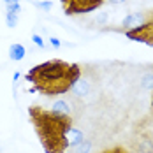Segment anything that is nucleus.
<instances>
[{
    "instance_id": "9d476101",
    "label": "nucleus",
    "mask_w": 153,
    "mask_h": 153,
    "mask_svg": "<svg viewBox=\"0 0 153 153\" xmlns=\"http://www.w3.org/2000/svg\"><path fill=\"white\" fill-rule=\"evenodd\" d=\"M18 11H13V9H7V27L9 28H14L18 25Z\"/></svg>"
},
{
    "instance_id": "20e7f679",
    "label": "nucleus",
    "mask_w": 153,
    "mask_h": 153,
    "mask_svg": "<svg viewBox=\"0 0 153 153\" xmlns=\"http://www.w3.org/2000/svg\"><path fill=\"white\" fill-rule=\"evenodd\" d=\"M130 41H136V42H143V44H148L153 48V11L152 16L136 28H130V30L123 32Z\"/></svg>"
},
{
    "instance_id": "9b49d317",
    "label": "nucleus",
    "mask_w": 153,
    "mask_h": 153,
    "mask_svg": "<svg viewBox=\"0 0 153 153\" xmlns=\"http://www.w3.org/2000/svg\"><path fill=\"white\" fill-rule=\"evenodd\" d=\"M100 153H128V152H127V148H123V146H113V148L104 150V152H100Z\"/></svg>"
},
{
    "instance_id": "f03ea898",
    "label": "nucleus",
    "mask_w": 153,
    "mask_h": 153,
    "mask_svg": "<svg viewBox=\"0 0 153 153\" xmlns=\"http://www.w3.org/2000/svg\"><path fill=\"white\" fill-rule=\"evenodd\" d=\"M28 118H30L33 130L39 137L46 153H67V132L74 127V118L60 116L53 113L51 109H44L41 106L28 107Z\"/></svg>"
},
{
    "instance_id": "39448f33",
    "label": "nucleus",
    "mask_w": 153,
    "mask_h": 153,
    "mask_svg": "<svg viewBox=\"0 0 153 153\" xmlns=\"http://www.w3.org/2000/svg\"><path fill=\"white\" fill-rule=\"evenodd\" d=\"M92 90V81H90V77H86L85 74H81V76L77 77V81L74 83V86L71 88V92L72 95L76 97V99H85V97H88V93Z\"/></svg>"
},
{
    "instance_id": "6e6552de",
    "label": "nucleus",
    "mask_w": 153,
    "mask_h": 153,
    "mask_svg": "<svg viewBox=\"0 0 153 153\" xmlns=\"http://www.w3.org/2000/svg\"><path fill=\"white\" fill-rule=\"evenodd\" d=\"M25 55H27V51H25V48L21 46V44H11L9 46V58L14 62H19L25 58Z\"/></svg>"
},
{
    "instance_id": "1a4fd4ad",
    "label": "nucleus",
    "mask_w": 153,
    "mask_h": 153,
    "mask_svg": "<svg viewBox=\"0 0 153 153\" xmlns=\"http://www.w3.org/2000/svg\"><path fill=\"white\" fill-rule=\"evenodd\" d=\"M69 150H71V153H90L92 152V143L88 139H85V141H81L79 144L69 148Z\"/></svg>"
},
{
    "instance_id": "f257e3e1",
    "label": "nucleus",
    "mask_w": 153,
    "mask_h": 153,
    "mask_svg": "<svg viewBox=\"0 0 153 153\" xmlns=\"http://www.w3.org/2000/svg\"><path fill=\"white\" fill-rule=\"evenodd\" d=\"M81 76V67L77 63L63 60H48L27 72V81L39 93L46 97H58L71 92L77 77Z\"/></svg>"
},
{
    "instance_id": "ddd939ff",
    "label": "nucleus",
    "mask_w": 153,
    "mask_h": 153,
    "mask_svg": "<svg viewBox=\"0 0 153 153\" xmlns=\"http://www.w3.org/2000/svg\"><path fill=\"white\" fill-rule=\"evenodd\" d=\"M32 39H33V42H35L39 48H44V41H42V37H41V35L33 33V35H32Z\"/></svg>"
},
{
    "instance_id": "2eb2a0df",
    "label": "nucleus",
    "mask_w": 153,
    "mask_h": 153,
    "mask_svg": "<svg viewBox=\"0 0 153 153\" xmlns=\"http://www.w3.org/2000/svg\"><path fill=\"white\" fill-rule=\"evenodd\" d=\"M49 41H51V46H53V48H60V41H58V39H55V37H51Z\"/></svg>"
},
{
    "instance_id": "7ed1b4c3",
    "label": "nucleus",
    "mask_w": 153,
    "mask_h": 153,
    "mask_svg": "<svg viewBox=\"0 0 153 153\" xmlns=\"http://www.w3.org/2000/svg\"><path fill=\"white\" fill-rule=\"evenodd\" d=\"M60 4L67 16H81L100 9L106 0H60Z\"/></svg>"
},
{
    "instance_id": "4468645a",
    "label": "nucleus",
    "mask_w": 153,
    "mask_h": 153,
    "mask_svg": "<svg viewBox=\"0 0 153 153\" xmlns=\"http://www.w3.org/2000/svg\"><path fill=\"white\" fill-rule=\"evenodd\" d=\"M127 0H106V4H113V5H120V4H125Z\"/></svg>"
},
{
    "instance_id": "f3484780",
    "label": "nucleus",
    "mask_w": 153,
    "mask_h": 153,
    "mask_svg": "<svg viewBox=\"0 0 153 153\" xmlns=\"http://www.w3.org/2000/svg\"><path fill=\"white\" fill-rule=\"evenodd\" d=\"M152 106H153V97H152Z\"/></svg>"
},
{
    "instance_id": "0eeeda50",
    "label": "nucleus",
    "mask_w": 153,
    "mask_h": 153,
    "mask_svg": "<svg viewBox=\"0 0 153 153\" xmlns=\"http://www.w3.org/2000/svg\"><path fill=\"white\" fill-rule=\"evenodd\" d=\"M51 111L56 113V114H60V116H71L72 118V109H71L67 100H56L53 104V107H51Z\"/></svg>"
},
{
    "instance_id": "dca6fc26",
    "label": "nucleus",
    "mask_w": 153,
    "mask_h": 153,
    "mask_svg": "<svg viewBox=\"0 0 153 153\" xmlns=\"http://www.w3.org/2000/svg\"><path fill=\"white\" fill-rule=\"evenodd\" d=\"M5 5H11V4H19V0H4Z\"/></svg>"
},
{
    "instance_id": "f8f14e48",
    "label": "nucleus",
    "mask_w": 153,
    "mask_h": 153,
    "mask_svg": "<svg viewBox=\"0 0 153 153\" xmlns=\"http://www.w3.org/2000/svg\"><path fill=\"white\" fill-rule=\"evenodd\" d=\"M35 5H37V7H41V9H44V11H49V9L53 7V4H51V2H35Z\"/></svg>"
},
{
    "instance_id": "423d86ee",
    "label": "nucleus",
    "mask_w": 153,
    "mask_h": 153,
    "mask_svg": "<svg viewBox=\"0 0 153 153\" xmlns=\"http://www.w3.org/2000/svg\"><path fill=\"white\" fill-rule=\"evenodd\" d=\"M81 141H85V134H83V130H79V128H76V127H72V128L67 132V144H69V148H72V146L79 144Z\"/></svg>"
}]
</instances>
